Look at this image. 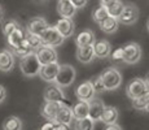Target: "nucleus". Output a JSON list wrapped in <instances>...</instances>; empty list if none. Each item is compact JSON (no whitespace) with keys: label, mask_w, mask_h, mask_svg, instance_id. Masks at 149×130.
<instances>
[{"label":"nucleus","mask_w":149,"mask_h":130,"mask_svg":"<svg viewBox=\"0 0 149 130\" xmlns=\"http://www.w3.org/2000/svg\"><path fill=\"white\" fill-rule=\"evenodd\" d=\"M141 47L135 42H130L121 48L111 52V59L114 61H123L126 64H136L141 59Z\"/></svg>","instance_id":"1"},{"label":"nucleus","mask_w":149,"mask_h":130,"mask_svg":"<svg viewBox=\"0 0 149 130\" xmlns=\"http://www.w3.org/2000/svg\"><path fill=\"white\" fill-rule=\"evenodd\" d=\"M42 65L39 63L38 57H36L35 52H31V53L26 55V56L21 57V61H19V69H21L22 74L25 77H35L39 74Z\"/></svg>","instance_id":"2"},{"label":"nucleus","mask_w":149,"mask_h":130,"mask_svg":"<svg viewBox=\"0 0 149 130\" xmlns=\"http://www.w3.org/2000/svg\"><path fill=\"white\" fill-rule=\"evenodd\" d=\"M75 76H77V72L71 65H69V64L60 65V70H58V73H57L54 83L61 89L69 87V86L73 85V82L75 81Z\"/></svg>","instance_id":"3"},{"label":"nucleus","mask_w":149,"mask_h":130,"mask_svg":"<svg viewBox=\"0 0 149 130\" xmlns=\"http://www.w3.org/2000/svg\"><path fill=\"white\" fill-rule=\"evenodd\" d=\"M100 77L104 82L105 90H117L122 83V76L116 68H107Z\"/></svg>","instance_id":"4"},{"label":"nucleus","mask_w":149,"mask_h":130,"mask_svg":"<svg viewBox=\"0 0 149 130\" xmlns=\"http://www.w3.org/2000/svg\"><path fill=\"white\" fill-rule=\"evenodd\" d=\"M39 37L42 39L43 46H48V47H53V48L61 46L65 40L61 34L54 29V26H48Z\"/></svg>","instance_id":"5"},{"label":"nucleus","mask_w":149,"mask_h":130,"mask_svg":"<svg viewBox=\"0 0 149 130\" xmlns=\"http://www.w3.org/2000/svg\"><path fill=\"white\" fill-rule=\"evenodd\" d=\"M118 22L125 26H131L134 24H136V21L139 20V8L135 4H125L122 13L119 14Z\"/></svg>","instance_id":"6"},{"label":"nucleus","mask_w":149,"mask_h":130,"mask_svg":"<svg viewBox=\"0 0 149 130\" xmlns=\"http://www.w3.org/2000/svg\"><path fill=\"white\" fill-rule=\"evenodd\" d=\"M148 90H149V87L147 86L144 79H141V78H134L127 85V87H126V94L132 100V99H136V98L141 96V95L144 94V92H147Z\"/></svg>","instance_id":"7"},{"label":"nucleus","mask_w":149,"mask_h":130,"mask_svg":"<svg viewBox=\"0 0 149 130\" xmlns=\"http://www.w3.org/2000/svg\"><path fill=\"white\" fill-rule=\"evenodd\" d=\"M36 57H38L40 65H48L52 63L57 61V52L53 47H48V46H42L35 52Z\"/></svg>","instance_id":"8"},{"label":"nucleus","mask_w":149,"mask_h":130,"mask_svg":"<svg viewBox=\"0 0 149 130\" xmlns=\"http://www.w3.org/2000/svg\"><path fill=\"white\" fill-rule=\"evenodd\" d=\"M75 95L79 100H84V102H90L91 99H93L96 95L95 89L91 81H86V82L81 83L78 87L75 89Z\"/></svg>","instance_id":"9"},{"label":"nucleus","mask_w":149,"mask_h":130,"mask_svg":"<svg viewBox=\"0 0 149 130\" xmlns=\"http://www.w3.org/2000/svg\"><path fill=\"white\" fill-rule=\"evenodd\" d=\"M54 29L62 35V38H70L75 31V24L70 18H60L54 25Z\"/></svg>","instance_id":"10"},{"label":"nucleus","mask_w":149,"mask_h":130,"mask_svg":"<svg viewBox=\"0 0 149 130\" xmlns=\"http://www.w3.org/2000/svg\"><path fill=\"white\" fill-rule=\"evenodd\" d=\"M48 26L49 25L47 24V21L43 17H33V18L29 20L26 25V31L31 34H35V35H40Z\"/></svg>","instance_id":"11"},{"label":"nucleus","mask_w":149,"mask_h":130,"mask_svg":"<svg viewBox=\"0 0 149 130\" xmlns=\"http://www.w3.org/2000/svg\"><path fill=\"white\" fill-rule=\"evenodd\" d=\"M90 111H88V117L95 122V121H100L101 118V115L104 112V108H105V104L101 99L99 98H93L91 99L90 102Z\"/></svg>","instance_id":"12"},{"label":"nucleus","mask_w":149,"mask_h":130,"mask_svg":"<svg viewBox=\"0 0 149 130\" xmlns=\"http://www.w3.org/2000/svg\"><path fill=\"white\" fill-rule=\"evenodd\" d=\"M77 8L71 4L70 0H58L57 1V13L61 16V18H70L77 14Z\"/></svg>","instance_id":"13"},{"label":"nucleus","mask_w":149,"mask_h":130,"mask_svg":"<svg viewBox=\"0 0 149 130\" xmlns=\"http://www.w3.org/2000/svg\"><path fill=\"white\" fill-rule=\"evenodd\" d=\"M44 100L45 102L62 103L65 102V94L61 87H58L57 85H52L44 90Z\"/></svg>","instance_id":"14"},{"label":"nucleus","mask_w":149,"mask_h":130,"mask_svg":"<svg viewBox=\"0 0 149 130\" xmlns=\"http://www.w3.org/2000/svg\"><path fill=\"white\" fill-rule=\"evenodd\" d=\"M58 70H60V64L56 61V63H52V64L43 65L40 70H39V76H40L42 79L47 81V82H54Z\"/></svg>","instance_id":"15"},{"label":"nucleus","mask_w":149,"mask_h":130,"mask_svg":"<svg viewBox=\"0 0 149 130\" xmlns=\"http://www.w3.org/2000/svg\"><path fill=\"white\" fill-rule=\"evenodd\" d=\"M93 47V53L95 57L99 59H105L109 57L111 53V46L107 39H100V40H95V43L92 44Z\"/></svg>","instance_id":"16"},{"label":"nucleus","mask_w":149,"mask_h":130,"mask_svg":"<svg viewBox=\"0 0 149 130\" xmlns=\"http://www.w3.org/2000/svg\"><path fill=\"white\" fill-rule=\"evenodd\" d=\"M60 105H61V103L44 102V104H43L42 108H40V115L44 118H47L48 121H54L57 112H58V109H60Z\"/></svg>","instance_id":"17"},{"label":"nucleus","mask_w":149,"mask_h":130,"mask_svg":"<svg viewBox=\"0 0 149 130\" xmlns=\"http://www.w3.org/2000/svg\"><path fill=\"white\" fill-rule=\"evenodd\" d=\"M73 112H71V108L69 105H66L65 103H61L60 105V109L56 115V118H54V122L57 124H64V125H70L71 120H73Z\"/></svg>","instance_id":"18"},{"label":"nucleus","mask_w":149,"mask_h":130,"mask_svg":"<svg viewBox=\"0 0 149 130\" xmlns=\"http://www.w3.org/2000/svg\"><path fill=\"white\" fill-rule=\"evenodd\" d=\"M14 65V55L9 50L0 51V70L10 72Z\"/></svg>","instance_id":"19"},{"label":"nucleus","mask_w":149,"mask_h":130,"mask_svg":"<svg viewBox=\"0 0 149 130\" xmlns=\"http://www.w3.org/2000/svg\"><path fill=\"white\" fill-rule=\"evenodd\" d=\"M25 38H26V29L18 27L17 30H14L9 37H7L8 46L10 47V50H13V48H17L25 40Z\"/></svg>","instance_id":"20"},{"label":"nucleus","mask_w":149,"mask_h":130,"mask_svg":"<svg viewBox=\"0 0 149 130\" xmlns=\"http://www.w3.org/2000/svg\"><path fill=\"white\" fill-rule=\"evenodd\" d=\"M88 111H90V103L84 102V100H78L74 107L71 108L73 112V117L75 120H81V118L88 117Z\"/></svg>","instance_id":"21"},{"label":"nucleus","mask_w":149,"mask_h":130,"mask_svg":"<svg viewBox=\"0 0 149 130\" xmlns=\"http://www.w3.org/2000/svg\"><path fill=\"white\" fill-rule=\"evenodd\" d=\"M96 40V37L93 31L91 30H83L75 37V43L78 47H84V46H92Z\"/></svg>","instance_id":"22"},{"label":"nucleus","mask_w":149,"mask_h":130,"mask_svg":"<svg viewBox=\"0 0 149 130\" xmlns=\"http://www.w3.org/2000/svg\"><path fill=\"white\" fill-rule=\"evenodd\" d=\"M95 57L93 53V47L92 46H84V47H78L77 48V59L81 61L82 64H88L91 63Z\"/></svg>","instance_id":"23"},{"label":"nucleus","mask_w":149,"mask_h":130,"mask_svg":"<svg viewBox=\"0 0 149 130\" xmlns=\"http://www.w3.org/2000/svg\"><path fill=\"white\" fill-rule=\"evenodd\" d=\"M100 120L104 124H107V125L117 124V120H118V111H117V108L111 105H105L104 112H102Z\"/></svg>","instance_id":"24"},{"label":"nucleus","mask_w":149,"mask_h":130,"mask_svg":"<svg viewBox=\"0 0 149 130\" xmlns=\"http://www.w3.org/2000/svg\"><path fill=\"white\" fill-rule=\"evenodd\" d=\"M99 26H100V29H101V31H104L105 34H114L117 30H118L119 22L117 18L109 16L107 20H104V21L101 22V24H99Z\"/></svg>","instance_id":"25"},{"label":"nucleus","mask_w":149,"mask_h":130,"mask_svg":"<svg viewBox=\"0 0 149 130\" xmlns=\"http://www.w3.org/2000/svg\"><path fill=\"white\" fill-rule=\"evenodd\" d=\"M3 130H22V121L17 116H9L3 122Z\"/></svg>","instance_id":"26"},{"label":"nucleus","mask_w":149,"mask_h":130,"mask_svg":"<svg viewBox=\"0 0 149 130\" xmlns=\"http://www.w3.org/2000/svg\"><path fill=\"white\" fill-rule=\"evenodd\" d=\"M123 8H125V4L121 1V0H114L109 7H107V11L110 17H114V18H118L119 14L122 13Z\"/></svg>","instance_id":"27"},{"label":"nucleus","mask_w":149,"mask_h":130,"mask_svg":"<svg viewBox=\"0 0 149 130\" xmlns=\"http://www.w3.org/2000/svg\"><path fill=\"white\" fill-rule=\"evenodd\" d=\"M149 103V90L147 92H144V94L141 95V96L136 98V99H132V108L136 109V111H141V109H145V107L148 105Z\"/></svg>","instance_id":"28"},{"label":"nucleus","mask_w":149,"mask_h":130,"mask_svg":"<svg viewBox=\"0 0 149 130\" xmlns=\"http://www.w3.org/2000/svg\"><path fill=\"white\" fill-rule=\"evenodd\" d=\"M108 17H109V13H108L107 8L102 7V5L96 7L95 9H93V12H92V18H93V21H95L97 25L101 24V22L104 21V20H107Z\"/></svg>","instance_id":"29"},{"label":"nucleus","mask_w":149,"mask_h":130,"mask_svg":"<svg viewBox=\"0 0 149 130\" xmlns=\"http://www.w3.org/2000/svg\"><path fill=\"white\" fill-rule=\"evenodd\" d=\"M93 128H95V122L90 117L77 120L74 125V130H93Z\"/></svg>","instance_id":"30"},{"label":"nucleus","mask_w":149,"mask_h":130,"mask_svg":"<svg viewBox=\"0 0 149 130\" xmlns=\"http://www.w3.org/2000/svg\"><path fill=\"white\" fill-rule=\"evenodd\" d=\"M10 52H12L13 55H16V56H18V57H24V56H26V55L31 53V52H34V50L27 44L26 38H25V40L18 46V47H17V48H13V50L10 51Z\"/></svg>","instance_id":"31"},{"label":"nucleus","mask_w":149,"mask_h":130,"mask_svg":"<svg viewBox=\"0 0 149 130\" xmlns=\"http://www.w3.org/2000/svg\"><path fill=\"white\" fill-rule=\"evenodd\" d=\"M18 27H21V26H19V24L16 21V20H7V21L3 22L1 30H3V34H4L5 37H9L10 34H12L14 30H17Z\"/></svg>","instance_id":"32"},{"label":"nucleus","mask_w":149,"mask_h":130,"mask_svg":"<svg viewBox=\"0 0 149 130\" xmlns=\"http://www.w3.org/2000/svg\"><path fill=\"white\" fill-rule=\"evenodd\" d=\"M26 42L27 44L33 48L34 51L38 50L39 47H42L43 43H42V39L39 35H35V34H31V33H27L26 31Z\"/></svg>","instance_id":"33"},{"label":"nucleus","mask_w":149,"mask_h":130,"mask_svg":"<svg viewBox=\"0 0 149 130\" xmlns=\"http://www.w3.org/2000/svg\"><path fill=\"white\" fill-rule=\"evenodd\" d=\"M92 82V85H93V89H95V92H97V94H101V92H104V91H107L105 90V86H104V82H102V79H101V77L100 76H97L93 81H91Z\"/></svg>","instance_id":"34"},{"label":"nucleus","mask_w":149,"mask_h":130,"mask_svg":"<svg viewBox=\"0 0 149 130\" xmlns=\"http://www.w3.org/2000/svg\"><path fill=\"white\" fill-rule=\"evenodd\" d=\"M70 1L77 9H82V8H84L87 5L88 0H70Z\"/></svg>","instance_id":"35"},{"label":"nucleus","mask_w":149,"mask_h":130,"mask_svg":"<svg viewBox=\"0 0 149 130\" xmlns=\"http://www.w3.org/2000/svg\"><path fill=\"white\" fill-rule=\"evenodd\" d=\"M57 129V124L54 121H47L44 125L42 126L40 130H56Z\"/></svg>","instance_id":"36"},{"label":"nucleus","mask_w":149,"mask_h":130,"mask_svg":"<svg viewBox=\"0 0 149 130\" xmlns=\"http://www.w3.org/2000/svg\"><path fill=\"white\" fill-rule=\"evenodd\" d=\"M5 98H7V90H5V87L3 85H0V103L4 102Z\"/></svg>","instance_id":"37"},{"label":"nucleus","mask_w":149,"mask_h":130,"mask_svg":"<svg viewBox=\"0 0 149 130\" xmlns=\"http://www.w3.org/2000/svg\"><path fill=\"white\" fill-rule=\"evenodd\" d=\"M104 130H122V128L119 125H117V124H111V125H107V128Z\"/></svg>","instance_id":"38"},{"label":"nucleus","mask_w":149,"mask_h":130,"mask_svg":"<svg viewBox=\"0 0 149 130\" xmlns=\"http://www.w3.org/2000/svg\"><path fill=\"white\" fill-rule=\"evenodd\" d=\"M114 0H100V5H102V7H109V5L111 4V3H113Z\"/></svg>","instance_id":"39"},{"label":"nucleus","mask_w":149,"mask_h":130,"mask_svg":"<svg viewBox=\"0 0 149 130\" xmlns=\"http://www.w3.org/2000/svg\"><path fill=\"white\" fill-rule=\"evenodd\" d=\"M3 20H4V9H3V7L0 5V24L3 22Z\"/></svg>","instance_id":"40"},{"label":"nucleus","mask_w":149,"mask_h":130,"mask_svg":"<svg viewBox=\"0 0 149 130\" xmlns=\"http://www.w3.org/2000/svg\"><path fill=\"white\" fill-rule=\"evenodd\" d=\"M145 83H147V86H148V87H149V73L147 74V77H145Z\"/></svg>","instance_id":"41"},{"label":"nucleus","mask_w":149,"mask_h":130,"mask_svg":"<svg viewBox=\"0 0 149 130\" xmlns=\"http://www.w3.org/2000/svg\"><path fill=\"white\" fill-rule=\"evenodd\" d=\"M34 1H36V3H44V1H47V0H34Z\"/></svg>","instance_id":"42"},{"label":"nucleus","mask_w":149,"mask_h":130,"mask_svg":"<svg viewBox=\"0 0 149 130\" xmlns=\"http://www.w3.org/2000/svg\"><path fill=\"white\" fill-rule=\"evenodd\" d=\"M145 111H147V112H148V113H149V103H148V105H147V107H145Z\"/></svg>","instance_id":"43"},{"label":"nucleus","mask_w":149,"mask_h":130,"mask_svg":"<svg viewBox=\"0 0 149 130\" xmlns=\"http://www.w3.org/2000/svg\"><path fill=\"white\" fill-rule=\"evenodd\" d=\"M147 29H148V31H149V18H148V21H147Z\"/></svg>","instance_id":"44"}]
</instances>
